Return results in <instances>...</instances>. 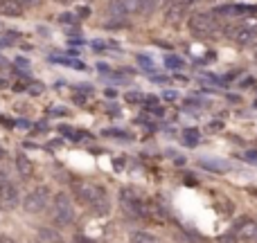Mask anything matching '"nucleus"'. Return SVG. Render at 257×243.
I'll use <instances>...</instances> for the list:
<instances>
[{
	"label": "nucleus",
	"mask_w": 257,
	"mask_h": 243,
	"mask_svg": "<svg viewBox=\"0 0 257 243\" xmlns=\"http://www.w3.org/2000/svg\"><path fill=\"white\" fill-rule=\"evenodd\" d=\"M75 194L79 196V200H84L86 205H90L97 214H106L108 207H111V205H108L106 191H104L99 185H93V182H81V185H77Z\"/></svg>",
	"instance_id": "1"
},
{
	"label": "nucleus",
	"mask_w": 257,
	"mask_h": 243,
	"mask_svg": "<svg viewBox=\"0 0 257 243\" xmlns=\"http://www.w3.org/2000/svg\"><path fill=\"white\" fill-rule=\"evenodd\" d=\"M75 221V209H72V200L68 194H54L52 196V223L59 227H66Z\"/></svg>",
	"instance_id": "2"
},
{
	"label": "nucleus",
	"mask_w": 257,
	"mask_h": 243,
	"mask_svg": "<svg viewBox=\"0 0 257 243\" xmlns=\"http://www.w3.org/2000/svg\"><path fill=\"white\" fill-rule=\"evenodd\" d=\"M50 200H52V194H50V189L45 185H39L34 191H30V194L25 196V200H23V207H25V212H30V214H39V212H43V209L48 207Z\"/></svg>",
	"instance_id": "3"
},
{
	"label": "nucleus",
	"mask_w": 257,
	"mask_h": 243,
	"mask_svg": "<svg viewBox=\"0 0 257 243\" xmlns=\"http://www.w3.org/2000/svg\"><path fill=\"white\" fill-rule=\"evenodd\" d=\"M187 25H190V30L194 32L196 36H212L214 32H217L219 23L214 21L212 14H194Z\"/></svg>",
	"instance_id": "4"
},
{
	"label": "nucleus",
	"mask_w": 257,
	"mask_h": 243,
	"mask_svg": "<svg viewBox=\"0 0 257 243\" xmlns=\"http://www.w3.org/2000/svg\"><path fill=\"white\" fill-rule=\"evenodd\" d=\"M21 205V189L14 182L5 180L0 185V209H14Z\"/></svg>",
	"instance_id": "5"
},
{
	"label": "nucleus",
	"mask_w": 257,
	"mask_h": 243,
	"mask_svg": "<svg viewBox=\"0 0 257 243\" xmlns=\"http://www.w3.org/2000/svg\"><path fill=\"white\" fill-rule=\"evenodd\" d=\"M235 234L239 236L241 241H257V223L253 218L244 216L235 223Z\"/></svg>",
	"instance_id": "6"
},
{
	"label": "nucleus",
	"mask_w": 257,
	"mask_h": 243,
	"mask_svg": "<svg viewBox=\"0 0 257 243\" xmlns=\"http://www.w3.org/2000/svg\"><path fill=\"white\" fill-rule=\"evenodd\" d=\"M228 36H230L237 45H253L257 41V34L250 30V27H246V25L230 27V30H228Z\"/></svg>",
	"instance_id": "7"
},
{
	"label": "nucleus",
	"mask_w": 257,
	"mask_h": 243,
	"mask_svg": "<svg viewBox=\"0 0 257 243\" xmlns=\"http://www.w3.org/2000/svg\"><path fill=\"white\" fill-rule=\"evenodd\" d=\"M187 7H190V5H187V0H174V3L169 5L167 14H165V21H167L169 25H178V23H183Z\"/></svg>",
	"instance_id": "8"
},
{
	"label": "nucleus",
	"mask_w": 257,
	"mask_h": 243,
	"mask_svg": "<svg viewBox=\"0 0 257 243\" xmlns=\"http://www.w3.org/2000/svg\"><path fill=\"white\" fill-rule=\"evenodd\" d=\"M142 218L145 221H154V223H165V212L156 200H145L142 203Z\"/></svg>",
	"instance_id": "9"
},
{
	"label": "nucleus",
	"mask_w": 257,
	"mask_h": 243,
	"mask_svg": "<svg viewBox=\"0 0 257 243\" xmlns=\"http://www.w3.org/2000/svg\"><path fill=\"white\" fill-rule=\"evenodd\" d=\"M23 14V5L18 0H0V16L16 18Z\"/></svg>",
	"instance_id": "10"
},
{
	"label": "nucleus",
	"mask_w": 257,
	"mask_h": 243,
	"mask_svg": "<svg viewBox=\"0 0 257 243\" xmlns=\"http://www.w3.org/2000/svg\"><path fill=\"white\" fill-rule=\"evenodd\" d=\"M16 171L21 173L23 180H27V178L34 176V162H32V160H27L25 155H18V158H16Z\"/></svg>",
	"instance_id": "11"
},
{
	"label": "nucleus",
	"mask_w": 257,
	"mask_h": 243,
	"mask_svg": "<svg viewBox=\"0 0 257 243\" xmlns=\"http://www.w3.org/2000/svg\"><path fill=\"white\" fill-rule=\"evenodd\" d=\"M106 12H108V16H113V18H124L126 14H128L122 0H113V3H108Z\"/></svg>",
	"instance_id": "12"
},
{
	"label": "nucleus",
	"mask_w": 257,
	"mask_h": 243,
	"mask_svg": "<svg viewBox=\"0 0 257 243\" xmlns=\"http://www.w3.org/2000/svg\"><path fill=\"white\" fill-rule=\"evenodd\" d=\"M133 243H158L154 234H147V232H133Z\"/></svg>",
	"instance_id": "13"
},
{
	"label": "nucleus",
	"mask_w": 257,
	"mask_h": 243,
	"mask_svg": "<svg viewBox=\"0 0 257 243\" xmlns=\"http://www.w3.org/2000/svg\"><path fill=\"white\" fill-rule=\"evenodd\" d=\"M156 9V0H138V14H151Z\"/></svg>",
	"instance_id": "14"
},
{
	"label": "nucleus",
	"mask_w": 257,
	"mask_h": 243,
	"mask_svg": "<svg viewBox=\"0 0 257 243\" xmlns=\"http://www.w3.org/2000/svg\"><path fill=\"white\" fill-rule=\"evenodd\" d=\"M59 21H61L63 25H75L77 16H75V14H61V16H59Z\"/></svg>",
	"instance_id": "15"
},
{
	"label": "nucleus",
	"mask_w": 257,
	"mask_h": 243,
	"mask_svg": "<svg viewBox=\"0 0 257 243\" xmlns=\"http://www.w3.org/2000/svg\"><path fill=\"white\" fill-rule=\"evenodd\" d=\"M39 236H41L43 241H48V243H54V239H57V234H54L52 230H41Z\"/></svg>",
	"instance_id": "16"
},
{
	"label": "nucleus",
	"mask_w": 257,
	"mask_h": 243,
	"mask_svg": "<svg viewBox=\"0 0 257 243\" xmlns=\"http://www.w3.org/2000/svg\"><path fill=\"white\" fill-rule=\"evenodd\" d=\"M18 3H21L23 7H39L43 0H18Z\"/></svg>",
	"instance_id": "17"
},
{
	"label": "nucleus",
	"mask_w": 257,
	"mask_h": 243,
	"mask_svg": "<svg viewBox=\"0 0 257 243\" xmlns=\"http://www.w3.org/2000/svg\"><path fill=\"white\" fill-rule=\"evenodd\" d=\"M183 66V61H178L176 57H169L167 59V68H181Z\"/></svg>",
	"instance_id": "18"
},
{
	"label": "nucleus",
	"mask_w": 257,
	"mask_h": 243,
	"mask_svg": "<svg viewBox=\"0 0 257 243\" xmlns=\"http://www.w3.org/2000/svg\"><path fill=\"white\" fill-rule=\"evenodd\" d=\"M221 243H237L235 241V234H223L221 236Z\"/></svg>",
	"instance_id": "19"
},
{
	"label": "nucleus",
	"mask_w": 257,
	"mask_h": 243,
	"mask_svg": "<svg viewBox=\"0 0 257 243\" xmlns=\"http://www.w3.org/2000/svg\"><path fill=\"white\" fill-rule=\"evenodd\" d=\"M30 93H36V95H39V93H43V86H41V84L32 86V88H30Z\"/></svg>",
	"instance_id": "20"
},
{
	"label": "nucleus",
	"mask_w": 257,
	"mask_h": 243,
	"mask_svg": "<svg viewBox=\"0 0 257 243\" xmlns=\"http://www.w3.org/2000/svg\"><path fill=\"white\" fill-rule=\"evenodd\" d=\"M138 95H140V93H128V102H140V97H138Z\"/></svg>",
	"instance_id": "21"
},
{
	"label": "nucleus",
	"mask_w": 257,
	"mask_h": 243,
	"mask_svg": "<svg viewBox=\"0 0 257 243\" xmlns=\"http://www.w3.org/2000/svg\"><path fill=\"white\" fill-rule=\"evenodd\" d=\"M52 115H68V111H66V108H54Z\"/></svg>",
	"instance_id": "22"
},
{
	"label": "nucleus",
	"mask_w": 257,
	"mask_h": 243,
	"mask_svg": "<svg viewBox=\"0 0 257 243\" xmlns=\"http://www.w3.org/2000/svg\"><path fill=\"white\" fill-rule=\"evenodd\" d=\"M77 14H79V16H88V14H90V9L81 7V9H77Z\"/></svg>",
	"instance_id": "23"
},
{
	"label": "nucleus",
	"mask_w": 257,
	"mask_h": 243,
	"mask_svg": "<svg viewBox=\"0 0 257 243\" xmlns=\"http://www.w3.org/2000/svg\"><path fill=\"white\" fill-rule=\"evenodd\" d=\"M5 158V149H3V146H0V160H3Z\"/></svg>",
	"instance_id": "24"
},
{
	"label": "nucleus",
	"mask_w": 257,
	"mask_h": 243,
	"mask_svg": "<svg viewBox=\"0 0 257 243\" xmlns=\"http://www.w3.org/2000/svg\"><path fill=\"white\" fill-rule=\"evenodd\" d=\"M61 3H68V0H61Z\"/></svg>",
	"instance_id": "25"
}]
</instances>
